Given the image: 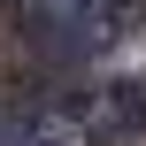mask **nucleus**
Returning <instances> with one entry per match:
<instances>
[{
	"instance_id": "1",
	"label": "nucleus",
	"mask_w": 146,
	"mask_h": 146,
	"mask_svg": "<svg viewBox=\"0 0 146 146\" xmlns=\"http://www.w3.org/2000/svg\"><path fill=\"white\" fill-rule=\"evenodd\" d=\"M100 8H115V0H0V15L15 23V38L62 31V23H77V15H100Z\"/></svg>"
}]
</instances>
